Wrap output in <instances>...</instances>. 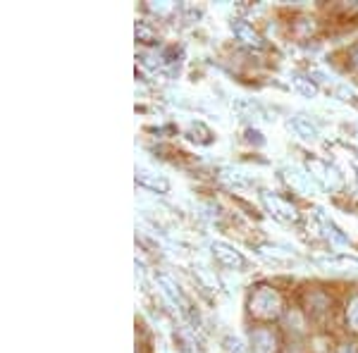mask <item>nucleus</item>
<instances>
[{"label":"nucleus","mask_w":358,"mask_h":353,"mask_svg":"<svg viewBox=\"0 0 358 353\" xmlns=\"http://www.w3.org/2000/svg\"><path fill=\"white\" fill-rule=\"evenodd\" d=\"M349 317H351V322H354V329H358V298L354 301V308L349 310Z\"/></svg>","instance_id":"obj_2"},{"label":"nucleus","mask_w":358,"mask_h":353,"mask_svg":"<svg viewBox=\"0 0 358 353\" xmlns=\"http://www.w3.org/2000/svg\"><path fill=\"white\" fill-rule=\"evenodd\" d=\"M263 296H265V291L258 294L256 301H253V303H251V308H253V305H256V308H258V305H261V298H263ZM270 303H273V305H280V298H277V294H273V291H270V296H268V301H265L263 305H270ZM256 312H258V315H265V317L270 315V310H268V308H261V310H256Z\"/></svg>","instance_id":"obj_1"}]
</instances>
